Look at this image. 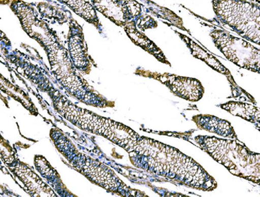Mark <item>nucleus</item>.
Segmentation results:
<instances>
[{"label":"nucleus","mask_w":260,"mask_h":197,"mask_svg":"<svg viewBox=\"0 0 260 197\" xmlns=\"http://www.w3.org/2000/svg\"><path fill=\"white\" fill-rule=\"evenodd\" d=\"M126 151L135 166L152 174L204 191L217 187L214 178L201 165L170 145L140 136Z\"/></svg>","instance_id":"f257e3e1"},{"label":"nucleus","mask_w":260,"mask_h":197,"mask_svg":"<svg viewBox=\"0 0 260 197\" xmlns=\"http://www.w3.org/2000/svg\"><path fill=\"white\" fill-rule=\"evenodd\" d=\"M194 139L204 151L227 168L233 175L259 185V153L251 151L237 139L209 136H198Z\"/></svg>","instance_id":"f03ea898"},{"label":"nucleus","mask_w":260,"mask_h":197,"mask_svg":"<svg viewBox=\"0 0 260 197\" xmlns=\"http://www.w3.org/2000/svg\"><path fill=\"white\" fill-rule=\"evenodd\" d=\"M51 136V138L54 139L56 147L71 164L93 183L120 196H145L143 192L130 188L123 183L115 172L105 165L79 153L70 139H67L60 131L55 132L52 130Z\"/></svg>","instance_id":"7ed1b4c3"},{"label":"nucleus","mask_w":260,"mask_h":197,"mask_svg":"<svg viewBox=\"0 0 260 197\" xmlns=\"http://www.w3.org/2000/svg\"><path fill=\"white\" fill-rule=\"evenodd\" d=\"M43 47L49 55L54 76L74 97L87 105L99 108L113 106V103L96 92L84 80L77 75L67 51L58 43L52 42Z\"/></svg>","instance_id":"20e7f679"},{"label":"nucleus","mask_w":260,"mask_h":197,"mask_svg":"<svg viewBox=\"0 0 260 197\" xmlns=\"http://www.w3.org/2000/svg\"><path fill=\"white\" fill-rule=\"evenodd\" d=\"M212 3L216 17L223 26L259 46V3L216 0Z\"/></svg>","instance_id":"39448f33"},{"label":"nucleus","mask_w":260,"mask_h":197,"mask_svg":"<svg viewBox=\"0 0 260 197\" xmlns=\"http://www.w3.org/2000/svg\"><path fill=\"white\" fill-rule=\"evenodd\" d=\"M216 47L226 59L243 69L259 73V49L227 30L214 28L210 32Z\"/></svg>","instance_id":"423d86ee"},{"label":"nucleus","mask_w":260,"mask_h":197,"mask_svg":"<svg viewBox=\"0 0 260 197\" xmlns=\"http://www.w3.org/2000/svg\"><path fill=\"white\" fill-rule=\"evenodd\" d=\"M96 10L100 11L106 17L119 25L126 27L131 24H136L141 29L152 28L147 20H153L149 16H141V6L134 1H91ZM156 23L155 21L149 22Z\"/></svg>","instance_id":"0eeeda50"},{"label":"nucleus","mask_w":260,"mask_h":197,"mask_svg":"<svg viewBox=\"0 0 260 197\" xmlns=\"http://www.w3.org/2000/svg\"><path fill=\"white\" fill-rule=\"evenodd\" d=\"M145 76L158 80L177 97L190 102H198L203 97L205 89L200 80L170 73H151Z\"/></svg>","instance_id":"6e6552de"},{"label":"nucleus","mask_w":260,"mask_h":197,"mask_svg":"<svg viewBox=\"0 0 260 197\" xmlns=\"http://www.w3.org/2000/svg\"><path fill=\"white\" fill-rule=\"evenodd\" d=\"M192 121L200 129L213 133L221 137L232 139H237L234 128L227 120L209 114H200L192 116Z\"/></svg>","instance_id":"1a4fd4ad"},{"label":"nucleus","mask_w":260,"mask_h":197,"mask_svg":"<svg viewBox=\"0 0 260 197\" xmlns=\"http://www.w3.org/2000/svg\"><path fill=\"white\" fill-rule=\"evenodd\" d=\"M175 32L178 33V35L180 36L181 39L186 43L187 48L190 50V53L193 57L203 61L205 63L208 64L210 67H211L213 69L219 72V73H222V74L225 75L231 84L234 86V88L238 89V86L236 84L235 81H234L231 72L229 71L214 56L212 55L209 52L202 49L200 46H199L197 43H196L193 40L190 39L188 36L183 34V33H179V32L176 31V30H175Z\"/></svg>","instance_id":"9d476101"},{"label":"nucleus","mask_w":260,"mask_h":197,"mask_svg":"<svg viewBox=\"0 0 260 197\" xmlns=\"http://www.w3.org/2000/svg\"><path fill=\"white\" fill-rule=\"evenodd\" d=\"M221 108L229 112L234 116H239L253 123L259 128V108L253 104L245 103L242 102H230L219 105Z\"/></svg>","instance_id":"9b49d317"},{"label":"nucleus","mask_w":260,"mask_h":197,"mask_svg":"<svg viewBox=\"0 0 260 197\" xmlns=\"http://www.w3.org/2000/svg\"><path fill=\"white\" fill-rule=\"evenodd\" d=\"M70 40V54L75 66L79 70L89 71L91 64L83 40V33L82 31L80 33H77V36H72Z\"/></svg>","instance_id":"f8f14e48"},{"label":"nucleus","mask_w":260,"mask_h":197,"mask_svg":"<svg viewBox=\"0 0 260 197\" xmlns=\"http://www.w3.org/2000/svg\"><path fill=\"white\" fill-rule=\"evenodd\" d=\"M125 31L127 33L132 41L140 46L143 49L150 53L152 55L155 56L158 60L163 63L168 64L169 62L167 60L166 57L164 55L160 49H158L151 40H149L144 33H141L137 29V26L136 25H129L124 27Z\"/></svg>","instance_id":"ddd939ff"},{"label":"nucleus","mask_w":260,"mask_h":197,"mask_svg":"<svg viewBox=\"0 0 260 197\" xmlns=\"http://www.w3.org/2000/svg\"><path fill=\"white\" fill-rule=\"evenodd\" d=\"M67 6L75 11L80 17H83L89 23L95 25L96 28H100V21L96 13V9L91 2L89 1H63Z\"/></svg>","instance_id":"4468645a"}]
</instances>
